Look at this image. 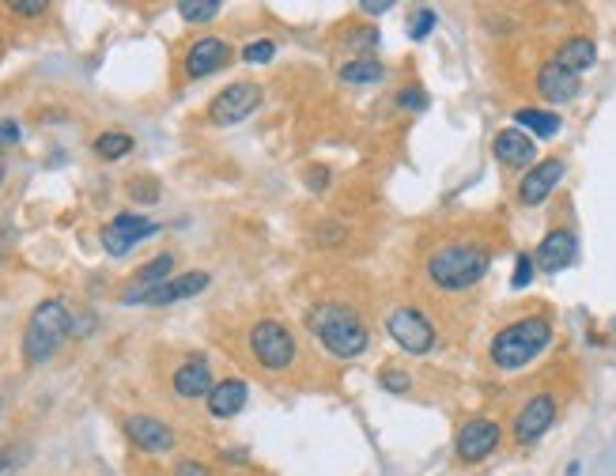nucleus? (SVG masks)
<instances>
[{"label":"nucleus","mask_w":616,"mask_h":476,"mask_svg":"<svg viewBox=\"0 0 616 476\" xmlns=\"http://www.w3.org/2000/svg\"><path fill=\"white\" fill-rule=\"evenodd\" d=\"M307 329L333 359H360L371 344L363 318L344 303H318L307 310Z\"/></svg>","instance_id":"obj_1"},{"label":"nucleus","mask_w":616,"mask_h":476,"mask_svg":"<svg viewBox=\"0 0 616 476\" xmlns=\"http://www.w3.org/2000/svg\"><path fill=\"white\" fill-rule=\"evenodd\" d=\"M492 269V254L477 242H446L428 257V280L435 291L458 295L480 284Z\"/></svg>","instance_id":"obj_2"},{"label":"nucleus","mask_w":616,"mask_h":476,"mask_svg":"<svg viewBox=\"0 0 616 476\" xmlns=\"http://www.w3.org/2000/svg\"><path fill=\"white\" fill-rule=\"evenodd\" d=\"M548 344H552V322H548L545 314H526V318H518V322L503 325L492 344H488V359H492V367L499 371H522L526 363L545 352Z\"/></svg>","instance_id":"obj_3"},{"label":"nucleus","mask_w":616,"mask_h":476,"mask_svg":"<svg viewBox=\"0 0 616 476\" xmlns=\"http://www.w3.org/2000/svg\"><path fill=\"white\" fill-rule=\"evenodd\" d=\"M72 333V314L69 306L61 299H46V303L35 306V314L27 318V329H23V359L27 367H38L53 359V352L69 340Z\"/></svg>","instance_id":"obj_4"},{"label":"nucleus","mask_w":616,"mask_h":476,"mask_svg":"<svg viewBox=\"0 0 616 476\" xmlns=\"http://www.w3.org/2000/svg\"><path fill=\"white\" fill-rule=\"evenodd\" d=\"M250 356L265 371H288L291 363H295V356H299V344H295L288 325L265 318V322H257L250 329Z\"/></svg>","instance_id":"obj_5"},{"label":"nucleus","mask_w":616,"mask_h":476,"mask_svg":"<svg viewBox=\"0 0 616 476\" xmlns=\"http://www.w3.org/2000/svg\"><path fill=\"white\" fill-rule=\"evenodd\" d=\"M386 329H390V337L401 352H409V356H428L431 348H435V325L416 310V306H397L394 314L386 318Z\"/></svg>","instance_id":"obj_6"},{"label":"nucleus","mask_w":616,"mask_h":476,"mask_svg":"<svg viewBox=\"0 0 616 476\" xmlns=\"http://www.w3.org/2000/svg\"><path fill=\"white\" fill-rule=\"evenodd\" d=\"M205 288H208V272H182V276H174V280L159 284V288L125 291V295H121V303H125V306H133V303L171 306V303H182V299H193V295H201Z\"/></svg>","instance_id":"obj_7"},{"label":"nucleus","mask_w":616,"mask_h":476,"mask_svg":"<svg viewBox=\"0 0 616 476\" xmlns=\"http://www.w3.org/2000/svg\"><path fill=\"white\" fill-rule=\"evenodd\" d=\"M567 174V163L560 155H552V159H541V163H533L526 174H522V182H518V204H526V208H537V204H545L556 186L564 182Z\"/></svg>","instance_id":"obj_8"},{"label":"nucleus","mask_w":616,"mask_h":476,"mask_svg":"<svg viewBox=\"0 0 616 476\" xmlns=\"http://www.w3.org/2000/svg\"><path fill=\"white\" fill-rule=\"evenodd\" d=\"M556 397L552 393H533L526 405L518 408V416H514V442H522V446H533L537 439H545V431L556 424Z\"/></svg>","instance_id":"obj_9"},{"label":"nucleus","mask_w":616,"mask_h":476,"mask_svg":"<svg viewBox=\"0 0 616 476\" xmlns=\"http://www.w3.org/2000/svg\"><path fill=\"white\" fill-rule=\"evenodd\" d=\"M261 106V87L257 84H231L223 87L220 95L208 106V118L212 125H239Z\"/></svg>","instance_id":"obj_10"},{"label":"nucleus","mask_w":616,"mask_h":476,"mask_svg":"<svg viewBox=\"0 0 616 476\" xmlns=\"http://www.w3.org/2000/svg\"><path fill=\"white\" fill-rule=\"evenodd\" d=\"M499 439H503V431H499L496 420H488V416H473V420L458 431V439H454L458 461H465V465H477V461L492 458V454H496V446H499Z\"/></svg>","instance_id":"obj_11"},{"label":"nucleus","mask_w":616,"mask_h":476,"mask_svg":"<svg viewBox=\"0 0 616 476\" xmlns=\"http://www.w3.org/2000/svg\"><path fill=\"white\" fill-rule=\"evenodd\" d=\"M155 231H159V223L144 220V216H133V212H121V216H114V220L103 227V246L110 257H125L137 242H144V238H152Z\"/></svg>","instance_id":"obj_12"},{"label":"nucleus","mask_w":616,"mask_h":476,"mask_svg":"<svg viewBox=\"0 0 616 476\" xmlns=\"http://www.w3.org/2000/svg\"><path fill=\"white\" fill-rule=\"evenodd\" d=\"M575 257H579V238H575V231L556 227V231H548L537 242L533 265H537V272H564L567 265H575Z\"/></svg>","instance_id":"obj_13"},{"label":"nucleus","mask_w":616,"mask_h":476,"mask_svg":"<svg viewBox=\"0 0 616 476\" xmlns=\"http://www.w3.org/2000/svg\"><path fill=\"white\" fill-rule=\"evenodd\" d=\"M492 155H496L503 167L530 170L533 163H537V144H533V136L522 133L518 125H507V129H499L496 140H492Z\"/></svg>","instance_id":"obj_14"},{"label":"nucleus","mask_w":616,"mask_h":476,"mask_svg":"<svg viewBox=\"0 0 616 476\" xmlns=\"http://www.w3.org/2000/svg\"><path fill=\"white\" fill-rule=\"evenodd\" d=\"M125 435L144 454H167L174 446V431L163 420H155V416H129L125 420Z\"/></svg>","instance_id":"obj_15"},{"label":"nucleus","mask_w":616,"mask_h":476,"mask_svg":"<svg viewBox=\"0 0 616 476\" xmlns=\"http://www.w3.org/2000/svg\"><path fill=\"white\" fill-rule=\"evenodd\" d=\"M579 91H582L579 76L560 68L556 61H545L541 72H537V95L545 102H552V106H564V102L579 99Z\"/></svg>","instance_id":"obj_16"},{"label":"nucleus","mask_w":616,"mask_h":476,"mask_svg":"<svg viewBox=\"0 0 616 476\" xmlns=\"http://www.w3.org/2000/svg\"><path fill=\"white\" fill-rule=\"evenodd\" d=\"M227 61H231V46H227L223 38H197L186 53V76L189 80L212 76V72H220Z\"/></svg>","instance_id":"obj_17"},{"label":"nucleus","mask_w":616,"mask_h":476,"mask_svg":"<svg viewBox=\"0 0 616 476\" xmlns=\"http://www.w3.org/2000/svg\"><path fill=\"white\" fill-rule=\"evenodd\" d=\"M171 386H174V393H178V397H186V401H197V397H208L216 382H212V371H208L205 359L193 356V359H186L178 371H174Z\"/></svg>","instance_id":"obj_18"},{"label":"nucleus","mask_w":616,"mask_h":476,"mask_svg":"<svg viewBox=\"0 0 616 476\" xmlns=\"http://www.w3.org/2000/svg\"><path fill=\"white\" fill-rule=\"evenodd\" d=\"M246 382L242 378H223L212 386L208 393V412L216 416V420H231V416H239L242 408H246Z\"/></svg>","instance_id":"obj_19"},{"label":"nucleus","mask_w":616,"mask_h":476,"mask_svg":"<svg viewBox=\"0 0 616 476\" xmlns=\"http://www.w3.org/2000/svg\"><path fill=\"white\" fill-rule=\"evenodd\" d=\"M552 61L579 76V72H586V68H594V61H598V46H594V38L575 34V38H564V42H560V50L552 53Z\"/></svg>","instance_id":"obj_20"},{"label":"nucleus","mask_w":616,"mask_h":476,"mask_svg":"<svg viewBox=\"0 0 616 476\" xmlns=\"http://www.w3.org/2000/svg\"><path fill=\"white\" fill-rule=\"evenodd\" d=\"M514 125L522 129V133H530L533 140L541 136V140H552V136L564 129V121H560V114H552V110H537V106H526V110H518L514 114Z\"/></svg>","instance_id":"obj_21"},{"label":"nucleus","mask_w":616,"mask_h":476,"mask_svg":"<svg viewBox=\"0 0 616 476\" xmlns=\"http://www.w3.org/2000/svg\"><path fill=\"white\" fill-rule=\"evenodd\" d=\"M341 84L348 87H367V84H378L382 76H386V65L375 61V57H352L348 65H341Z\"/></svg>","instance_id":"obj_22"},{"label":"nucleus","mask_w":616,"mask_h":476,"mask_svg":"<svg viewBox=\"0 0 616 476\" xmlns=\"http://www.w3.org/2000/svg\"><path fill=\"white\" fill-rule=\"evenodd\" d=\"M171 272H174V254H159V257H152L148 265H140L129 288H140V291L159 288V284H167V280H171Z\"/></svg>","instance_id":"obj_23"},{"label":"nucleus","mask_w":616,"mask_h":476,"mask_svg":"<svg viewBox=\"0 0 616 476\" xmlns=\"http://www.w3.org/2000/svg\"><path fill=\"white\" fill-rule=\"evenodd\" d=\"M220 0H178V16L186 23H208V19L220 16Z\"/></svg>","instance_id":"obj_24"},{"label":"nucleus","mask_w":616,"mask_h":476,"mask_svg":"<svg viewBox=\"0 0 616 476\" xmlns=\"http://www.w3.org/2000/svg\"><path fill=\"white\" fill-rule=\"evenodd\" d=\"M95 152L103 155V159H121V155L133 152V136L129 133H103L95 140Z\"/></svg>","instance_id":"obj_25"},{"label":"nucleus","mask_w":616,"mask_h":476,"mask_svg":"<svg viewBox=\"0 0 616 476\" xmlns=\"http://www.w3.org/2000/svg\"><path fill=\"white\" fill-rule=\"evenodd\" d=\"M435 23H439V16H435V8H416L409 19V38L412 42H424L431 31H435Z\"/></svg>","instance_id":"obj_26"},{"label":"nucleus","mask_w":616,"mask_h":476,"mask_svg":"<svg viewBox=\"0 0 616 476\" xmlns=\"http://www.w3.org/2000/svg\"><path fill=\"white\" fill-rule=\"evenodd\" d=\"M273 57H276L273 38H257V42H250V46L242 50V61H246V65H269Z\"/></svg>","instance_id":"obj_27"},{"label":"nucleus","mask_w":616,"mask_h":476,"mask_svg":"<svg viewBox=\"0 0 616 476\" xmlns=\"http://www.w3.org/2000/svg\"><path fill=\"white\" fill-rule=\"evenodd\" d=\"M378 386L390 390V393H409L412 378L401 371V367H382V371H378Z\"/></svg>","instance_id":"obj_28"},{"label":"nucleus","mask_w":616,"mask_h":476,"mask_svg":"<svg viewBox=\"0 0 616 476\" xmlns=\"http://www.w3.org/2000/svg\"><path fill=\"white\" fill-rule=\"evenodd\" d=\"M378 42H382V38H378L375 27H352V31H348V50H356V53H371Z\"/></svg>","instance_id":"obj_29"},{"label":"nucleus","mask_w":616,"mask_h":476,"mask_svg":"<svg viewBox=\"0 0 616 476\" xmlns=\"http://www.w3.org/2000/svg\"><path fill=\"white\" fill-rule=\"evenodd\" d=\"M533 272H537V265H533V254H518L514 257V272H511V288H530Z\"/></svg>","instance_id":"obj_30"},{"label":"nucleus","mask_w":616,"mask_h":476,"mask_svg":"<svg viewBox=\"0 0 616 476\" xmlns=\"http://www.w3.org/2000/svg\"><path fill=\"white\" fill-rule=\"evenodd\" d=\"M397 106H401V110H424V106H428V95L416 91V87H405V91H397Z\"/></svg>","instance_id":"obj_31"},{"label":"nucleus","mask_w":616,"mask_h":476,"mask_svg":"<svg viewBox=\"0 0 616 476\" xmlns=\"http://www.w3.org/2000/svg\"><path fill=\"white\" fill-rule=\"evenodd\" d=\"M16 16H27V19H35V16H46V0H12L8 4Z\"/></svg>","instance_id":"obj_32"},{"label":"nucleus","mask_w":616,"mask_h":476,"mask_svg":"<svg viewBox=\"0 0 616 476\" xmlns=\"http://www.w3.org/2000/svg\"><path fill=\"white\" fill-rule=\"evenodd\" d=\"M19 144V125L16 121H0V148H12Z\"/></svg>","instance_id":"obj_33"},{"label":"nucleus","mask_w":616,"mask_h":476,"mask_svg":"<svg viewBox=\"0 0 616 476\" xmlns=\"http://www.w3.org/2000/svg\"><path fill=\"white\" fill-rule=\"evenodd\" d=\"M174 476H208V469L201 461H178V465H174Z\"/></svg>","instance_id":"obj_34"},{"label":"nucleus","mask_w":616,"mask_h":476,"mask_svg":"<svg viewBox=\"0 0 616 476\" xmlns=\"http://www.w3.org/2000/svg\"><path fill=\"white\" fill-rule=\"evenodd\" d=\"M390 8H394V0H360V12H371V16H382Z\"/></svg>","instance_id":"obj_35"},{"label":"nucleus","mask_w":616,"mask_h":476,"mask_svg":"<svg viewBox=\"0 0 616 476\" xmlns=\"http://www.w3.org/2000/svg\"><path fill=\"white\" fill-rule=\"evenodd\" d=\"M307 186H310V189H326V186H329V170H326V167L307 170Z\"/></svg>","instance_id":"obj_36"},{"label":"nucleus","mask_w":616,"mask_h":476,"mask_svg":"<svg viewBox=\"0 0 616 476\" xmlns=\"http://www.w3.org/2000/svg\"><path fill=\"white\" fill-rule=\"evenodd\" d=\"M8 465H12V450H4V446H0V476H4Z\"/></svg>","instance_id":"obj_37"},{"label":"nucleus","mask_w":616,"mask_h":476,"mask_svg":"<svg viewBox=\"0 0 616 476\" xmlns=\"http://www.w3.org/2000/svg\"><path fill=\"white\" fill-rule=\"evenodd\" d=\"M4 174H8V163H4V155H0V186H4Z\"/></svg>","instance_id":"obj_38"},{"label":"nucleus","mask_w":616,"mask_h":476,"mask_svg":"<svg viewBox=\"0 0 616 476\" xmlns=\"http://www.w3.org/2000/svg\"><path fill=\"white\" fill-rule=\"evenodd\" d=\"M579 469H582L579 461H575V465H567V476H579Z\"/></svg>","instance_id":"obj_39"},{"label":"nucleus","mask_w":616,"mask_h":476,"mask_svg":"<svg viewBox=\"0 0 616 476\" xmlns=\"http://www.w3.org/2000/svg\"><path fill=\"white\" fill-rule=\"evenodd\" d=\"M613 333H616V318H613Z\"/></svg>","instance_id":"obj_40"}]
</instances>
